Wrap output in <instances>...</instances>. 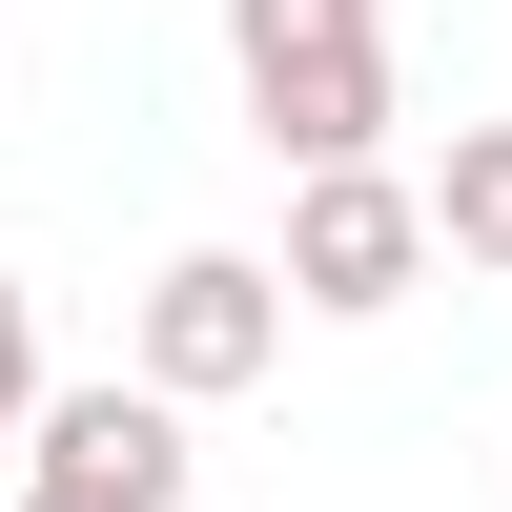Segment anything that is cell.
<instances>
[{"mask_svg": "<svg viewBox=\"0 0 512 512\" xmlns=\"http://www.w3.org/2000/svg\"><path fill=\"white\" fill-rule=\"evenodd\" d=\"M226 82L287 185H349L390 144V0H226Z\"/></svg>", "mask_w": 512, "mask_h": 512, "instance_id": "obj_1", "label": "cell"}, {"mask_svg": "<svg viewBox=\"0 0 512 512\" xmlns=\"http://www.w3.org/2000/svg\"><path fill=\"white\" fill-rule=\"evenodd\" d=\"M267 369H287L267 246H164L144 267V410H226V390H267Z\"/></svg>", "mask_w": 512, "mask_h": 512, "instance_id": "obj_2", "label": "cell"}, {"mask_svg": "<svg viewBox=\"0 0 512 512\" xmlns=\"http://www.w3.org/2000/svg\"><path fill=\"white\" fill-rule=\"evenodd\" d=\"M267 287L308 328H369V308H410L431 287V205L390 185V164H349V185H287V246H267Z\"/></svg>", "mask_w": 512, "mask_h": 512, "instance_id": "obj_3", "label": "cell"}, {"mask_svg": "<svg viewBox=\"0 0 512 512\" xmlns=\"http://www.w3.org/2000/svg\"><path fill=\"white\" fill-rule=\"evenodd\" d=\"M21 512H185V410H144V390H41Z\"/></svg>", "mask_w": 512, "mask_h": 512, "instance_id": "obj_4", "label": "cell"}, {"mask_svg": "<svg viewBox=\"0 0 512 512\" xmlns=\"http://www.w3.org/2000/svg\"><path fill=\"white\" fill-rule=\"evenodd\" d=\"M410 205H431V246H472V267H512V123H451V164H431Z\"/></svg>", "mask_w": 512, "mask_h": 512, "instance_id": "obj_5", "label": "cell"}, {"mask_svg": "<svg viewBox=\"0 0 512 512\" xmlns=\"http://www.w3.org/2000/svg\"><path fill=\"white\" fill-rule=\"evenodd\" d=\"M0 431H41V287L0 267Z\"/></svg>", "mask_w": 512, "mask_h": 512, "instance_id": "obj_6", "label": "cell"}]
</instances>
